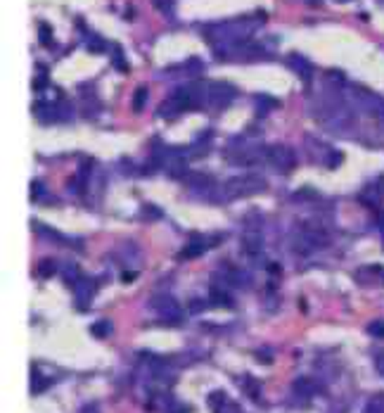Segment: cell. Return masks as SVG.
I'll return each instance as SVG.
<instances>
[{
	"label": "cell",
	"mask_w": 384,
	"mask_h": 413,
	"mask_svg": "<svg viewBox=\"0 0 384 413\" xmlns=\"http://www.w3.org/2000/svg\"><path fill=\"white\" fill-rule=\"evenodd\" d=\"M254 26H256L254 19H235V22L206 26L204 36H206V41L211 43L213 52H216V50L233 48V45H237V43L249 41V36L254 34Z\"/></svg>",
	"instance_id": "1"
},
{
	"label": "cell",
	"mask_w": 384,
	"mask_h": 413,
	"mask_svg": "<svg viewBox=\"0 0 384 413\" xmlns=\"http://www.w3.org/2000/svg\"><path fill=\"white\" fill-rule=\"evenodd\" d=\"M190 107H199V86H187V88L173 90V93L159 104L157 114L161 119H175V116L187 112Z\"/></svg>",
	"instance_id": "2"
},
{
	"label": "cell",
	"mask_w": 384,
	"mask_h": 413,
	"mask_svg": "<svg viewBox=\"0 0 384 413\" xmlns=\"http://www.w3.org/2000/svg\"><path fill=\"white\" fill-rule=\"evenodd\" d=\"M268 183L261 179L259 174H242V176H233L230 181H225L223 186V198L225 200H242L252 198V195L266 193Z\"/></svg>",
	"instance_id": "3"
},
{
	"label": "cell",
	"mask_w": 384,
	"mask_h": 413,
	"mask_svg": "<svg viewBox=\"0 0 384 413\" xmlns=\"http://www.w3.org/2000/svg\"><path fill=\"white\" fill-rule=\"evenodd\" d=\"M233 100H235V88L230 83L223 81L199 83V107L204 104L209 109H225Z\"/></svg>",
	"instance_id": "4"
},
{
	"label": "cell",
	"mask_w": 384,
	"mask_h": 413,
	"mask_svg": "<svg viewBox=\"0 0 384 413\" xmlns=\"http://www.w3.org/2000/svg\"><path fill=\"white\" fill-rule=\"evenodd\" d=\"M344 97H347V102L354 109H358V112H366L370 116H375V119H384V100L380 95L370 93L366 88L351 86L349 93H344Z\"/></svg>",
	"instance_id": "5"
},
{
	"label": "cell",
	"mask_w": 384,
	"mask_h": 413,
	"mask_svg": "<svg viewBox=\"0 0 384 413\" xmlns=\"http://www.w3.org/2000/svg\"><path fill=\"white\" fill-rule=\"evenodd\" d=\"M330 245V235L323 231V228L316 226H302L299 233L295 235V250L299 252H314V250H323V247Z\"/></svg>",
	"instance_id": "6"
},
{
	"label": "cell",
	"mask_w": 384,
	"mask_h": 413,
	"mask_svg": "<svg viewBox=\"0 0 384 413\" xmlns=\"http://www.w3.org/2000/svg\"><path fill=\"white\" fill-rule=\"evenodd\" d=\"M266 164H271V167L280 174H287L295 169L297 155H295V150L287 145H273V148H266Z\"/></svg>",
	"instance_id": "7"
},
{
	"label": "cell",
	"mask_w": 384,
	"mask_h": 413,
	"mask_svg": "<svg viewBox=\"0 0 384 413\" xmlns=\"http://www.w3.org/2000/svg\"><path fill=\"white\" fill-rule=\"evenodd\" d=\"M152 309L159 313V318L168 321V323H180V304L168 294H161V297L152 299Z\"/></svg>",
	"instance_id": "8"
},
{
	"label": "cell",
	"mask_w": 384,
	"mask_h": 413,
	"mask_svg": "<svg viewBox=\"0 0 384 413\" xmlns=\"http://www.w3.org/2000/svg\"><path fill=\"white\" fill-rule=\"evenodd\" d=\"M34 109H36L38 121H43V124L57 121V119H67V116H71V107H67V104H60V102H38Z\"/></svg>",
	"instance_id": "9"
},
{
	"label": "cell",
	"mask_w": 384,
	"mask_h": 413,
	"mask_svg": "<svg viewBox=\"0 0 384 413\" xmlns=\"http://www.w3.org/2000/svg\"><path fill=\"white\" fill-rule=\"evenodd\" d=\"M242 250H244V254H249V257H256V254H261V250H264L261 228L249 224V221H247V226L242 231Z\"/></svg>",
	"instance_id": "10"
},
{
	"label": "cell",
	"mask_w": 384,
	"mask_h": 413,
	"mask_svg": "<svg viewBox=\"0 0 384 413\" xmlns=\"http://www.w3.org/2000/svg\"><path fill=\"white\" fill-rule=\"evenodd\" d=\"M209 406L213 413H242V409L233 402L225 392H211L209 395Z\"/></svg>",
	"instance_id": "11"
},
{
	"label": "cell",
	"mask_w": 384,
	"mask_h": 413,
	"mask_svg": "<svg viewBox=\"0 0 384 413\" xmlns=\"http://www.w3.org/2000/svg\"><path fill=\"white\" fill-rule=\"evenodd\" d=\"M74 294H76V301H79V309H86L95 297V283L81 275V280L74 285Z\"/></svg>",
	"instance_id": "12"
},
{
	"label": "cell",
	"mask_w": 384,
	"mask_h": 413,
	"mask_svg": "<svg viewBox=\"0 0 384 413\" xmlns=\"http://www.w3.org/2000/svg\"><path fill=\"white\" fill-rule=\"evenodd\" d=\"M356 278L361 285H380L384 283V268L382 266H366V268H358Z\"/></svg>",
	"instance_id": "13"
},
{
	"label": "cell",
	"mask_w": 384,
	"mask_h": 413,
	"mask_svg": "<svg viewBox=\"0 0 384 413\" xmlns=\"http://www.w3.org/2000/svg\"><path fill=\"white\" fill-rule=\"evenodd\" d=\"M290 64H292V69H295L297 74L302 76V81H304V83H309V81H311V76H314V67H311V62L306 60V57H302V55H292V57H290Z\"/></svg>",
	"instance_id": "14"
},
{
	"label": "cell",
	"mask_w": 384,
	"mask_h": 413,
	"mask_svg": "<svg viewBox=\"0 0 384 413\" xmlns=\"http://www.w3.org/2000/svg\"><path fill=\"white\" fill-rule=\"evenodd\" d=\"M185 183L190 186L192 190H211V188H216V183H213L211 176H206V174H185L183 176Z\"/></svg>",
	"instance_id": "15"
},
{
	"label": "cell",
	"mask_w": 384,
	"mask_h": 413,
	"mask_svg": "<svg viewBox=\"0 0 384 413\" xmlns=\"http://www.w3.org/2000/svg\"><path fill=\"white\" fill-rule=\"evenodd\" d=\"M206 240L204 238H197V235H194V238L187 242V247L183 252H180V257L183 259H194V257H199V254H204L206 252Z\"/></svg>",
	"instance_id": "16"
},
{
	"label": "cell",
	"mask_w": 384,
	"mask_h": 413,
	"mask_svg": "<svg viewBox=\"0 0 384 413\" xmlns=\"http://www.w3.org/2000/svg\"><path fill=\"white\" fill-rule=\"evenodd\" d=\"M209 301H211V306H223V309H233V297L225 290H221L218 285L211 287Z\"/></svg>",
	"instance_id": "17"
},
{
	"label": "cell",
	"mask_w": 384,
	"mask_h": 413,
	"mask_svg": "<svg viewBox=\"0 0 384 413\" xmlns=\"http://www.w3.org/2000/svg\"><path fill=\"white\" fill-rule=\"evenodd\" d=\"M57 271V264L53 259H43V261H38V266H36V275L38 278H50Z\"/></svg>",
	"instance_id": "18"
},
{
	"label": "cell",
	"mask_w": 384,
	"mask_h": 413,
	"mask_svg": "<svg viewBox=\"0 0 384 413\" xmlns=\"http://www.w3.org/2000/svg\"><path fill=\"white\" fill-rule=\"evenodd\" d=\"M38 43H41L43 48H50V45H53V29H50V24H45V22L38 24Z\"/></svg>",
	"instance_id": "19"
},
{
	"label": "cell",
	"mask_w": 384,
	"mask_h": 413,
	"mask_svg": "<svg viewBox=\"0 0 384 413\" xmlns=\"http://www.w3.org/2000/svg\"><path fill=\"white\" fill-rule=\"evenodd\" d=\"M34 231H36L38 235H43V238H50V240L60 242V245H64V242H67V238H64V235L55 233V231H50V228H45L43 224H38V221H34Z\"/></svg>",
	"instance_id": "20"
},
{
	"label": "cell",
	"mask_w": 384,
	"mask_h": 413,
	"mask_svg": "<svg viewBox=\"0 0 384 413\" xmlns=\"http://www.w3.org/2000/svg\"><path fill=\"white\" fill-rule=\"evenodd\" d=\"M242 390L247 392V395H249V399H254V402H256V399L261 397V388H259V385L254 383L249 376L242 378Z\"/></svg>",
	"instance_id": "21"
},
{
	"label": "cell",
	"mask_w": 384,
	"mask_h": 413,
	"mask_svg": "<svg viewBox=\"0 0 384 413\" xmlns=\"http://www.w3.org/2000/svg\"><path fill=\"white\" fill-rule=\"evenodd\" d=\"M147 93H149V90H147L145 86H140L138 90H135V97H133V112H142V109H145Z\"/></svg>",
	"instance_id": "22"
},
{
	"label": "cell",
	"mask_w": 384,
	"mask_h": 413,
	"mask_svg": "<svg viewBox=\"0 0 384 413\" xmlns=\"http://www.w3.org/2000/svg\"><path fill=\"white\" fill-rule=\"evenodd\" d=\"M48 385H50V378L38 376V371H34V378H31V392H34V395H41Z\"/></svg>",
	"instance_id": "23"
},
{
	"label": "cell",
	"mask_w": 384,
	"mask_h": 413,
	"mask_svg": "<svg viewBox=\"0 0 384 413\" xmlns=\"http://www.w3.org/2000/svg\"><path fill=\"white\" fill-rule=\"evenodd\" d=\"M278 100H273V97H266V95H259L256 97V109H259V114H266L268 109H273V107H278Z\"/></svg>",
	"instance_id": "24"
},
{
	"label": "cell",
	"mask_w": 384,
	"mask_h": 413,
	"mask_svg": "<svg viewBox=\"0 0 384 413\" xmlns=\"http://www.w3.org/2000/svg\"><path fill=\"white\" fill-rule=\"evenodd\" d=\"M363 413H384V399L382 395L373 397L370 402L366 404V409H363Z\"/></svg>",
	"instance_id": "25"
},
{
	"label": "cell",
	"mask_w": 384,
	"mask_h": 413,
	"mask_svg": "<svg viewBox=\"0 0 384 413\" xmlns=\"http://www.w3.org/2000/svg\"><path fill=\"white\" fill-rule=\"evenodd\" d=\"M64 280H67V285L74 287L76 283L81 280V273H79V268H76L74 264H69L67 268H64Z\"/></svg>",
	"instance_id": "26"
},
{
	"label": "cell",
	"mask_w": 384,
	"mask_h": 413,
	"mask_svg": "<svg viewBox=\"0 0 384 413\" xmlns=\"http://www.w3.org/2000/svg\"><path fill=\"white\" fill-rule=\"evenodd\" d=\"M90 333H93L95 337H107L109 333H112V325H109L107 321H97V323L90 328Z\"/></svg>",
	"instance_id": "27"
},
{
	"label": "cell",
	"mask_w": 384,
	"mask_h": 413,
	"mask_svg": "<svg viewBox=\"0 0 384 413\" xmlns=\"http://www.w3.org/2000/svg\"><path fill=\"white\" fill-rule=\"evenodd\" d=\"M368 333L373 337H380V340H384V318H377V321H373V323L368 325Z\"/></svg>",
	"instance_id": "28"
},
{
	"label": "cell",
	"mask_w": 384,
	"mask_h": 413,
	"mask_svg": "<svg viewBox=\"0 0 384 413\" xmlns=\"http://www.w3.org/2000/svg\"><path fill=\"white\" fill-rule=\"evenodd\" d=\"M86 45H88L90 52H102V50H105V43H102L95 34H88L86 36Z\"/></svg>",
	"instance_id": "29"
},
{
	"label": "cell",
	"mask_w": 384,
	"mask_h": 413,
	"mask_svg": "<svg viewBox=\"0 0 384 413\" xmlns=\"http://www.w3.org/2000/svg\"><path fill=\"white\" fill-rule=\"evenodd\" d=\"M295 392H299V395H311V392H314V385H311L306 378H299L295 383Z\"/></svg>",
	"instance_id": "30"
},
{
	"label": "cell",
	"mask_w": 384,
	"mask_h": 413,
	"mask_svg": "<svg viewBox=\"0 0 384 413\" xmlns=\"http://www.w3.org/2000/svg\"><path fill=\"white\" fill-rule=\"evenodd\" d=\"M114 67H116V69H121V71H128V64L123 62V57H121V48H119V45H114Z\"/></svg>",
	"instance_id": "31"
},
{
	"label": "cell",
	"mask_w": 384,
	"mask_h": 413,
	"mask_svg": "<svg viewBox=\"0 0 384 413\" xmlns=\"http://www.w3.org/2000/svg\"><path fill=\"white\" fill-rule=\"evenodd\" d=\"M43 195V183L41 181H31V200H38Z\"/></svg>",
	"instance_id": "32"
},
{
	"label": "cell",
	"mask_w": 384,
	"mask_h": 413,
	"mask_svg": "<svg viewBox=\"0 0 384 413\" xmlns=\"http://www.w3.org/2000/svg\"><path fill=\"white\" fill-rule=\"evenodd\" d=\"M375 369L384 378V349H380V352L375 354Z\"/></svg>",
	"instance_id": "33"
},
{
	"label": "cell",
	"mask_w": 384,
	"mask_h": 413,
	"mask_svg": "<svg viewBox=\"0 0 384 413\" xmlns=\"http://www.w3.org/2000/svg\"><path fill=\"white\" fill-rule=\"evenodd\" d=\"M152 3H154V8H157V10H164V12H168V10L173 8V3H175V0H152Z\"/></svg>",
	"instance_id": "34"
},
{
	"label": "cell",
	"mask_w": 384,
	"mask_h": 413,
	"mask_svg": "<svg viewBox=\"0 0 384 413\" xmlns=\"http://www.w3.org/2000/svg\"><path fill=\"white\" fill-rule=\"evenodd\" d=\"M142 216H149V219H157L159 212H157V209H154L152 205H147L145 209H142Z\"/></svg>",
	"instance_id": "35"
},
{
	"label": "cell",
	"mask_w": 384,
	"mask_h": 413,
	"mask_svg": "<svg viewBox=\"0 0 384 413\" xmlns=\"http://www.w3.org/2000/svg\"><path fill=\"white\" fill-rule=\"evenodd\" d=\"M81 413H97V406L95 404H90V406H83Z\"/></svg>",
	"instance_id": "36"
},
{
	"label": "cell",
	"mask_w": 384,
	"mask_h": 413,
	"mask_svg": "<svg viewBox=\"0 0 384 413\" xmlns=\"http://www.w3.org/2000/svg\"><path fill=\"white\" fill-rule=\"evenodd\" d=\"M309 3H311V5H318V3H321V0H309Z\"/></svg>",
	"instance_id": "37"
},
{
	"label": "cell",
	"mask_w": 384,
	"mask_h": 413,
	"mask_svg": "<svg viewBox=\"0 0 384 413\" xmlns=\"http://www.w3.org/2000/svg\"><path fill=\"white\" fill-rule=\"evenodd\" d=\"M342 3H349V0H342Z\"/></svg>",
	"instance_id": "38"
},
{
	"label": "cell",
	"mask_w": 384,
	"mask_h": 413,
	"mask_svg": "<svg viewBox=\"0 0 384 413\" xmlns=\"http://www.w3.org/2000/svg\"><path fill=\"white\" fill-rule=\"evenodd\" d=\"M382 399H384V395H382Z\"/></svg>",
	"instance_id": "39"
}]
</instances>
